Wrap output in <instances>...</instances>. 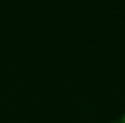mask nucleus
<instances>
[{"mask_svg": "<svg viewBox=\"0 0 125 123\" xmlns=\"http://www.w3.org/2000/svg\"><path fill=\"white\" fill-rule=\"evenodd\" d=\"M113 123H125V114L119 118V120H116V122H113Z\"/></svg>", "mask_w": 125, "mask_h": 123, "instance_id": "obj_1", "label": "nucleus"}]
</instances>
